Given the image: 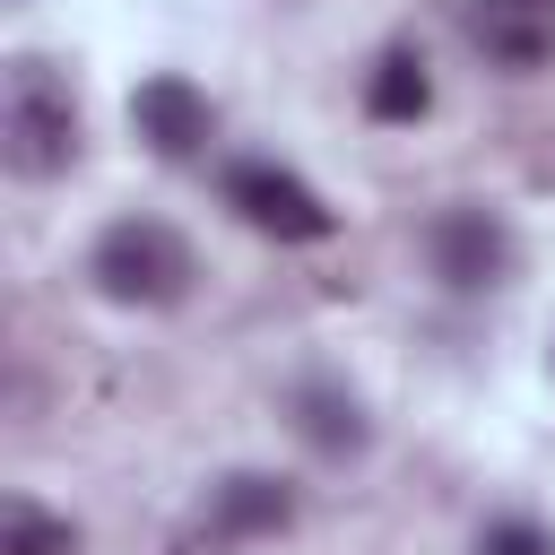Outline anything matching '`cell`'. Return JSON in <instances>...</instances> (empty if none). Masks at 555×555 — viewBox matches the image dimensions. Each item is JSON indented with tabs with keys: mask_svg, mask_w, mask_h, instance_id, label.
Masks as SVG:
<instances>
[{
	"mask_svg": "<svg viewBox=\"0 0 555 555\" xmlns=\"http://www.w3.org/2000/svg\"><path fill=\"white\" fill-rule=\"evenodd\" d=\"M0 147L26 182H52L78 165V95L43 52H17L0 78Z\"/></svg>",
	"mask_w": 555,
	"mask_h": 555,
	"instance_id": "6da1fadb",
	"label": "cell"
},
{
	"mask_svg": "<svg viewBox=\"0 0 555 555\" xmlns=\"http://www.w3.org/2000/svg\"><path fill=\"white\" fill-rule=\"evenodd\" d=\"M460 26L494 69H538L555 52V0H460Z\"/></svg>",
	"mask_w": 555,
	"mask_h": 555,
	"instance_id": "52a82bcc",
	"label": "cell"
},
{
	"mask_svg": "<svg viewBox=\"0 0 555 555\" xmlns=\"http://www.w3.org/2000/svg\"><path fill=\"white\" fill-rule=\"evenodd\" d=\"M87 278H95V295H104V304L165 312V304H182V295H191L199 260H191V243H182L165 217H113V225L95 234V251H87Z\"/></svg>",
	"mask_w": 555,
	"mask_h": 555,
	"instance_id": "7a4b0ae2",
	"label": "cell"
},
{
	"mask_svg": "<svg viewBox=\"0 0 555 555\" xmlns=\"http://www.w3.org/2000/svg\"><path fill=\"white\" fill-rule=\"evenodd\" d=\"M130 130H139L165 165H191V156L217 139V104H208L191 78L156 69V78H139V95H130Z\"/></svg>",
	"mask_w": 555,
	"mask_h": 555,
	"instance_id": "5b68a950",
	"label": "cell"
},
{
	"mask_svg": "<svg viewBox=\"0 0 555 555\" xmlns=\"http://www.w3.org/2000/svg\"><path fill=\"white\" fill-rule=\"evenodd\" d=\"M286 520H295L286 477L243 468V477H225V486L208 494V512H199V529L182 538V555H199V546H234V538H269V529H286Z\"/></svg>",
	"mask_w": 555,
	"mask_h": 555,
	"instance_id": "8992f818",
	"label": "cell"
},
{
	"mask_svg": "<svg viewBox=\"0 0 555 555\" xmlns=\"http://www.w3.org/2000/svg\"><path fill=\"white\" fill-rule=\"evenodd\" d=\"M425 260H434V278H442L451 295H486V286L512 278V225H503L494 208L451 199V208H434V225H425Z\"/></svg>",
	"mask_w": 555,
	"mask_h": 555,
	"instance_id": "277c9868",
	"label": "cell"
},
{
	"mask_svg": "<svg viewBox=\"0 0 555 555\" xmlns=\"http://www.w3.org/2000/svg\"><path fill=\"white\" fill-rule=\"evenodd\" d=\"M425 104H434L425 61H416V52H382L373 78H364V113H373V121H416Z\"/></svg>",
	"mask_w": 555,
	"mask_h": 555,
	"instance_id": "9c48e42d",
	"label": "cell"
},
{
	"mask_svg": "<svg viewBox=\"0 0 555 555\" xmlns=\"http://www.w3.org/2000/svg\"><path fill=\"white\" fill-rule=\"evenodd\" d=\"M286 408H295V434L321 451V460H347V451H364V408H356V390L347 382H330V373H304L295 390H286Z\"/></svg>",
	"mask_w": 555,
	"mask_h": 555,
	"instance_id": "ba28073f",
	"label": "cell"
},
{
	"mask_svg": "<svg viewBox=\"0 0 555 555\" xmlns=\"http://www.w3.org/2000/svg\"><path fill=\"white\" fill-rule=\"evenodd\" d=\"M477 555H555V529H538V520L503 512V520H486V529H477Z\"/></svg>",
	"mask_w": 555,
	"mask_h": 555,
	"instance_id": "8fae6325",
	"label": "cell"
},
{
	"mask_svg": "<svg viewBox=\"0 0 555 555\" xmlns=\"http://www.w3.org/2000/svg\"><path fill=\"white\" fill-rule=\"evenodd\" d=\"M0 555H78V529H69L61 512L9 494V538H0Z\"/></svg>",
	"mask_w": 555,
	"mask_h": 555,
	"instance_id": "30bf717a",
	"label": "cell"
},
{
	"mask_svg": "<svg viewBox=\"0 0 555 555\" xmlns=\"http://www.w3.org/2000/svg\"><path fill=\"white\" fill-rule=\"evenodd\" d=\"M225 208H234L251 234H278V243H321V234L338 225V217H330V199H321L304 173L269 165V156L225 165Z\"/></svg>",
	"mask_w": 555,
	"mask_h": 555,
	"instance_id": "3957f363",
	"label": "cell"
}]
</instances>
